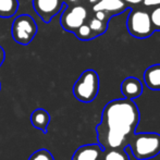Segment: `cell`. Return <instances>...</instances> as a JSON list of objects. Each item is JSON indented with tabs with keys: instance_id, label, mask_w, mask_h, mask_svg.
<instances>
[{
	"instance_id": "cell-1",
	"label": "cell",
	"mask_w": 160,
	"mask_h": 160,
	"mask_svg": "<svg viewBox=\"0 0 160 160\" xmlns=\"http://www.w3.org/2000/svg\"><path fill=\"white\" fill-rule=\"evenodd\" d=\"M139 120L138 107L132 99H114L108 102L102 110L101 122L96 128L98 144L103 149L127 148Z\"/></svg>"
},
{
	"instance_id": "cell-2",
	"label": "cell",
	"mask_w": 160,
	"mask_h": 160,
	"mask_svg": "<svg viewBox=\"0 0 160 160\" xmlns=\"http://www.w3.org/2000/svg\"><path fill=\"white\" fill-rule=\"evenodd\" d=\"M128 147L137 160H147L160 154V134L154 132L134 133L130 137Z\"/></svg>"
},
{
	"instance_id": "cell-3",
	"label": "cell",
	"mask_w": 160,
	"mask_h": 160,
	"mask_svg": "<svg viewBox=\"0 0 160 160\" xmlns=\"http://www.w3.org/2000/svg\"><path fill=\"white\" fill-rule=\"evenodd\" d=\"M99 92V75L95 70H85L73 86V95L81 102L95 100Z\"/></svg>"
},
{
	"instance_id": "cell-4",
	"label": "cell",
	"mask_w": 160,
	"mask_h": 160,
	"mask_svg": "<svg viewBox=\"0 0 160 160\" xmlns=\"http://www.w3.org/2000/svg\"><path fill=\"white\" fill-rule=\"evenodd\" d=\"M127 19V28L131 36L138 39H145L154 34L149 12L142 9H130Z\"/></svg>"
},
{
	"instance_id": "cell-5",
	"label": "cell",
	"mask_w": 160,
	"mask_h": 160,
	"mask_svg": "<svg viewBox=\"0 0 160 160\" xmlns=\"http://www.w3.org/2000/svg\"><path fill=\"white\" fill-rule=\"evenodd\" d=\"M37 24L30 14H20L12 23V37L15 42L22 46H28L32 42L37 34Z\"/></svg>"
},
{
	"instance_id": "cell-6",
	"label": "cell",
	"mask_w": 160,
	"mask_h": 160,
	"mask_svg": "<svg viewBox=\"0 0 160 160\" xmlns=\"http://www.w3.org/2000/svg\"><path fill=\"white\" fill-rule=\"evenodd\" d=\"M92 12L84 4H74L67 6L65 10L62 11L60 17V24L67 32L74 33L82 24L87 22Z\"/></svg>"
},
{
	"instance_id": "cell-7",
	"label": "cell",
	"mask_w": 160,
	"mask_h": 160,
	"mask_svg": "<svg viewBox=\"0 0 160 160\" xmlns=\"http://www.w3.org/2000/svg\"><path fill=\"white\" fill-rule=\"evenodd\" d=\"M63 0H33V8L42 22L49 23L62 11Z\"/></svg>"
},
{
	"instance_id": "cell-8",
	"label": "cell",
	"mask_w": 160,
	"mask_h": 160,
	"mask_svg": "<svg viewBox=\"0 0 160 160\" xmlns=\"http://www.w3.org/2000/svg\"><path fill=\"white\" fill-rule=\"evenodd\" d=\"M127 10H130V9L124 2V0H99L92 8V14L95 11H103L110 18H112L114 15L125 12Z\"/></svg>"
},
{
	"instance_id": "cell-9",
	"label": "cell",
	"mask_w": 160,
	"mask_h": 160,
	"mask_svg": "<svg viewBox=\"0 0 160 160\" xmlns=\"http://www.w3.org/2000/svg\"><path fill=\"white\" fill-rule=\"evenodd\" d=\"M103 148L99 144L83 145L75 150L72 160H101Z\"/></svg>"
},
{
	"instance_id": "cell-10",
	"label": "cell",
	"mask_w": 160,
	"mask_h": 160,
	"mask_svg": "<svg viewBox=\"0 0 160 160\" xmlns=\"http://www.w3.org/2000/svg\"><path fill=\"white\" fill-rule=\"evenodd\" d=\"M121 92L124 98L134 100L143 94V83L135 76H128L121 83Z\"/></svg>"
},
{
	"instance_id": "cell-11",
	"label": "cell",
	"mask_w": 160,
	"mask_h": 160,
	"mask_svg": "<svg viewBox=\"0 0 160 160\" xmlns=\"http://www.w3.org/2000/svg\"><path fill=\"white\" fill-rule=\"evenodd\" d=\"M144 82L152 91H160V63L152 64L145 70Z\"/></svg>"
},
{
	"instance_id": "cell-12",
	"label": "cell",
	"mask_w": 160,
	"mask_h": 160,
	"mask_svg": "<svg viewBox=\"0 0 160 160\" xmlns=\"http://www.w3.org/2000/svg\"><path fill=\"white\" fill-rule=\"evenodd\" d=\"M31 122L35 128H38L42 132H47V127L50 122V116L45 109H36L31 116Z\"/></svg>"
},
{
	"instance_id": "cell-13",
	"label": "cell",
	"mask_w": 160,
	"mask_h": 160,
	"mask_svg": "<svg viewBox=\"0 0 160 160\" xmlns=\"http://www.w3.org/2000/svg\"><path fill=\"white\" fill-rule=\"evenodd\" d=\"M19 10L18 0H0V18H12Z\"/></svg>"
},
{
	"instance_id": "cell-14",
	"label": "cell",
	"mask_w": 160,
	"mask_h": 160,
	"mask_svg": "<svg viewBox=\"0 0 160 160\" xmlns=\"http://www.w3.org/2000/svg\"><path fill=\"white\" fill-rule=\"evenodd\" d=\"M101 160H130L125 148H108L103 149Z\"/></svg>"
},
{
	"instance_id": "cell-15",
	"label": "cell",
	"mask_w": 160,
	"mask_h": 160,
	"mask_svg": "<svg viewBox=\"0 0 160 160\" xmlns=\"http://www.w3.org/2000/svg\"><path fill=\"white\" fill-rule=\"evenodd\" d=\"M87 24L89 25L91 30L93 31L94 35H95L96 37H98V36H100L106 33L109 22L101 21V20L97 19V18H95L93 14H92L91 17L88 18V20H87Z\"/></svg>"
},
{
	"instance_id": "cell-16",
	"label": "cell",
	"mask_w": 160,
	"mask_h": 160,
	"mask_svg": "<svg viewBox=\"0 0 160 160\" xmlns=\"http://www.w3.org/2000/svg\"><path fill=\"white\" fill-rule=\"evenodd\" d=\"M74 34H75V36L78 38V39L84 40V42L92 40V39H94V38H96V36L94 35L93 31L91 30L89 25L87 24V22H85L84 24H82V25L74 32Z\"/></svg>"
},
{
	"instance_id": "cell-17",
	"label": "cell",
	"mask_w": 160,
	"mask_h": 160,
	"mask_svg": "<svg viewBox=\"0 0 160 160\" xmlns=\"http://www.w3.org/2000/svg\"><path fill=\"white\" fill-rule=\"evenodd\" d=\"M149 17L154 31L160 32V6L152 8V10L149 12Z\"/></svg>"
},
{
	"instance_id": "cell-18",
	"label": "cell",
	"mask_w": 160,
	"mask_h": 160,
	"mask_svg": "<svg viewBox=\"0 0 160 160\" xmlns=\"http://www.w3.org/2000/svg\"><path fill=\"white\" fill-rule=\"evenodd\" d=\"M28 160H55L51 152L47 149H39L32 154Z\"/></svg>"
},
{
	"instance_id": "cell-19",
	"label": "cell",
	"mask_w": 160,
	"mask_h": 160,
	"mask_svg": "<svg viewBox=\"0 0 160 160\" xmlns=\"http://www.w3.org/2000/svg\"><path fill=\"white\" fill-rule=\"evenodd\" d=\"M142 3L147 8H154V7L160 6V0H143Z\"/></svg>"
},
{
	"instance_id": "cell-20",
	"label": "cell",
	"mask_w": 160,
	"mask_h": 160,
	"mask_svg": "<svg viewBox=\"0 0 160 160\" xmlns=\"http://www.w3.org/2000/svg\"><path fill=\"white\" fill-rule=\"evenodd\" d=\"M98 1L99 0H83V4H84L85 7H87L92 12V8H93Z\"/></svg>"
},
{
	"instance_id": "cell-21",
	"label": "cell",
	"mask_w": 160,
	"mask_h": 160,
	"mask_svg": "<svg viewBox=\"0 0 160 160\" xmlns=\"http://www.w3.org/2000/svg\"><path fill=\"white\" fill-rule=\"evenodd\" d=\"M67 6H74V4H83V0H63Z\"/></svg>"
},
{
	"instance_id": "cell-22",
	"label": "cell",
	"mask_w": 160,
	"mask_h": 160,
	"mask_svg": "<svg viewBox=\"0 0 160 160\" xmlns=\"http://www.w3.org/2000/svg\"><path fill=\"white\" fill-rule=\"evenodd\" d=\"M124 2L128 4V6H130V4H132V6H136V4L142 3L143 0H124Z\"/></svg>"
},
{
	"instance_id": "cell-23",
	"label": "cell",
	"mask_w": 160,
	"mask_h": 160,
	"mask_svg": "<svg viewBox=\"0 0 160 160\" xmlns=\"http://www.w3.org/2000/svg\"><path fill=\"white\" fill-rule=\"evenodd\" d=\"M4 59H6V52H4L3 48L0 46V67L2 65V63H3Z\"/></svg>"
}]
</instances>
